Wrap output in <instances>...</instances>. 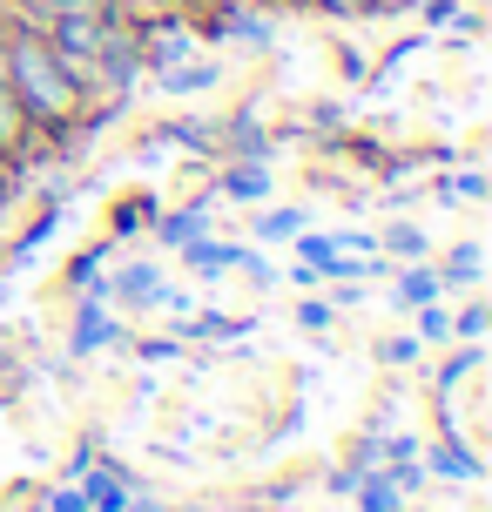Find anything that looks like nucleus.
I'll use <instances>...</instances> for the list:
<instances>
[{
    "instance_id": "obj_25",
    "label": "nucleus",
    "mask_w": 492,
    "mask_h": 512,
    "mask_svg": "<svg viewBox=\"0 0 492 512\" xmlns=\"http://www.w3.org/2000/svg\"><path fill=\"white\" fill-rule=\"evenodd\" d=\"M297 317H304V331H331V304H304Z\"/></svg>"
},
{
    "instance_id": "obj_15",
    "label": "nucleus",
    "mask_w": 492,
    "mask_h": 512,
    "mask_svg": "<svg viewBox=\"0 0 492 512\" xmlns=\"http://www.w3.org/2000/svg\"><path fill=\"white\" fill-rule=\"evenodd\" d=\"M439 270H405V283H398V304H439Z\"/></svg>"
},
{
    "instance_id": "obj_7",
    "label": "nucleus",
    "mask_w": 492,
    "mask_h": 512,
    "mask_svg": "<svg viewBox=\"0 0 492 512\" xmlns=\"http://www.w3.org/2000/svg\"><path fill=\"white\" fill-rule=\"evenodd\" d=\"M108 256H115V236L95 243L88 256H75V270H68V290H75V297H102V263Z\"/></svg>"
},
{
    "instance_id": "obj_12",
    "label": "nucleus",
    "mask_w": 492,
    "mask_h": 512,
    "mask_svg": "<svg viewBox=\"0 0 492 512\" xmlns=\"http://www.w3.org/2000/svg\"><path fill=\"white\" fill-rule=\"evenodd\" d=\"M209 81H216V68H209V61H189V68H169L162 88H169V95H203Z\"/></svg>"
},
{
    "instance_id": "obj_4",
    "label": "nucleus",
    "mask_w": 492,
    "mask_h": 512,
    "mask_svg": "<svg viewBox=\"0 0 492 512\" xmlns=\"http://www.w3.org/2000/svg\"><path fill=\"white\" fill-rule=\"evenodd\" d=\"M182 256H189V270H257L263 277V263L250 250H236V243H203V236H189Z\"/></svg>"
},
{
    "instance_id": "obj_13",
    "label": "nucleus",
    "mask_w": 492,
    "mask_h": 512,
    "mask_svg": "<svg viewBox=\"0 0 492 512\" xmlns=\"http://www.w3.org/2000/svg\"><path fill=\"white\" fill-rule=\"evenodd\" d=\"M432 472H439V479H479V459H472L466 445H439V452H432Z\"/></svg>"
},
{
    "instance_id": "obj_9",
    "label": "nucleus",
    "mask_w": 492,
    "mask_h": 512,
    "mask_svg": "<svg viewBox=\"0 0 492 512\" xmlns=\"http://www.w3.org/2000/svg\"><path fill=\"white\" fill-rule=\"evenodd\" d=\"M351 492H358V512H405V486H398V479H371V472H364Z\"/></svg>"
},
{
    "instance_id": "obj_23",
    "label": "nucleus",
    "mask_w": 492,
    "mask_h": 512,
    "mask_svg": "<svg viewBox=\"0 0 492 512\" xmlns=\"http://www.w3.org/2000/svg\"><path fill=\"white\" fill-rule=\"evenodd\" d=\"M48 512H88V499H81V486H68V492H54V499H48Z\"/></svg>"
},
{
    "instance_id": "obj_24",
    "label": "nucleus",
    "mask_w": 492,
    "mask_h": 512,
    "mask_svg": "<svg viewBox=\"0 0 492 512\" xmlns=\"http://www.w3.org/2000/svg\"><path fill=\"white\" fill-rule=\"evenodd\" d=\"M135 223H149V203H129V209H115V236L135 230Z\"/></svg>"
},
{
    "instance_id": "obj_8",
    "label": "nucleus",
    "mask_w": 492,
    "mask_h": 512,
    "mask_svg": "<svg viewBox=\"0 0 492 512\" xmlns=\"http://www.w3.org/2000/svg\"><path fill=\"white\" fill-rule=\"evenodd\" d=\"M108 337H122L115 331V317H108L95 297H81V317H75V351H95V344H108Z\"/></svg>"
},
{
    "instance_id": "obj_10",
    "label": "nucleus",
    "mask_w": 492,
    "mask_h": 512,
    "mask_svg": "<svg viewBox=\"0 0 492 512\" xmlns=\"http://www.w3.org/2000/svg\"><path fill=\"white\" fill-rule=\"evenodd\" d=\"M21 135H27V115H21V102H14V88H7V68H0V155L21 149Z\"/></svg>"
},
{
    "instance_id": "obj_26",
    "label": "nucleus",
    "mask_w": 492,
    "mask_h": 512,
    "mask_svg": "<svg viewBox=\"0 0 492 512\" xmlns=\"http://www.w3.org/2000/svg\"><path fill=\"white\" fill-rule=\"evenodd\" d=\"M324 7H358V0H324Z\"/></svg>"
},
{
    "instance_id": "obj_5",
    "label": "nucleus",
    "mask_w": 492,
    "mask_h": 512,
    "mask_svg": "<svg viewBox=\"0 0 492 512\" xmlns=\"http://www.w3.org/2000/svg\"><path fill=\"white\" fill-rule=\"evenodd\" d=\"M216 149L223 155H250V162H270V135L257 128V115H236V122L216 135Z\"/></svg>"
},
{
    "instance_id": "obj_18",
    "label": "nucleus",
    "mask_w": 492,
    "mask_h": 512,
    "mask_svg": "<svg viewBox=\"0 0 492 512\" xmlns=\"http://www.w3.org/2000/svg\"><path fill=\"white\" fill-rule=\"evenodd\" d=\"M425 317H418V344H452V317H445L439 304H418Z\"/></svg>"
},
{
    "instance_id": "obj_11",
    "label": "nucleus",
    "mask_w": 492,
    "mask_h": 512,
    "mask_svg": "<svg viewBox=\"0 0 492 512\" xmlns=\"http://www.w3.org/2000/svg\"><path fill=\"white\" fill-rule=\"evenodd\" d=\"M203 223H209V209H203V203H196V209H169V216H162V223H156V236H162V243H176V250H182L189 236H203Z\"/></svg>"
},
{
    "instance_id": "obj_1",
    "label": "nucleus",
    "mask_w": 492,
    "mask_h": 512,
    "mask_svg": "<svg viewBox=\"0 0 492 512\" xmlns=\"http://www.w3.org/2000/svg\"><path fill=\"white\" fill-rule=\"evenodd\" d=\"M0 68H7V88H14V102H21L27 122L61 128L81 108V88L68 81V68L54 61V48H48L41 27H27V21L14 27V34L0 41Z\"/></svg>"
},
{
    "instance_id": "obj_22",
    "label": "nucleus",
    "mask_w": 492,
    "mask_h": 512,
    "mask_svg": "<svg viewBox=\"0 0 492 512\" xmlns=\"http://www.w3.org/2000/svg\"><path fill=\"white\" fill-rule=\"evenodd\" d=\"M418 351H425V344H418V331H412V337H391V344H378V358H385V364H418Z\"/></svg>"
},
{
    "instance_id": "obj_17",
    "label": "nucleus",
    "mask_w": 492,
    "mask_h": 512,
    "mask_svg": "<svg viewBox=\"0 0 492 512\" xmlns=\"http://www.w3.org/2000/svg\"><path fill=\"white\" fill-rule=\"evenodd\" d=\"M304 223H311L304 209H270V216H263V223H257V236H270V243H277V236H297V230H304Z\"/></svg>"
},
{
    "instance_id": "obj_14",
    "label": "nucleus",
    "mask_w": 492,
    "mask_h": 512,
    "mask_svg": "<svg viewBox=\"0 0 492 512\" xmlns=\"http://www.w3.org/2000/svg\"><path fill=\"white\" fill-rule=\"evenodd\" d=\"M162 142L196 149V155H216V135H209V122H169V128H162Z\"/></svg>"
},
{
    "instance_id": "obj_20",
    "label": "nucleus",
    "mask_w": 492,
    "mask_h": 512,
    "mask_svg": "<svg viewBox=\"0 0 492 512\" xmlns=\"http://www.w3.org/2000/svg\"><path fill=\"white\" fill-rule=\"evenodd\" d=\"M243 331H250L243 317H196L189 324V337H243Z\"/></svg>"
},
{
    "instance_id": "obj_3",
    "label": "nucleus",
    "mask_w": 492,
    "mask_h": 512,
    "mask_svg": "<svg viewBox=\"0 0 492 512\" xmlns=\"http://www.w3.org/2000/svg\"><path fill=\"white\" fill-rule=\"evenodd\" d=\"M108 297H122V304H156L162 297V270L156 263H115V277L102 283Z\"/></svg>"
},
{
    "instance_id": "obj_19",
    "label": "nucleus",
    "mask_w": 492,
    "mask_h": 512,
    "mask_svg": "<svg viewBox=\"0 0 492 512\" xmlns=\"http://www.w3.org/2000/svg\"><path fill=\"white\" fill-rule=\"evenodd\" d=\"M486 324H492L486 304H466L459 317H452V337H459V344H479V337H486Z\"/></svg>"
},
{
    "instance_id": "obj_6",
    "label": "nucleus",
    "mask_w": 492,
    "mask_h": 512,
    "mask_svg": "<svg viewBox=\"0 0 492 512\" xmlns=\"http://www.w3.org/2000/svg\"><path fill=\"white\" fill-rule=\"evenodd\" d=\"M81 499H88V512H129L135 506V486L122 479V472H102V479H88V486H81Z\"/></svg>"
},
{
    "instance_id": "obj_21",
    "label": "nucleus",
    "mask_w": 492,
    "mask_h": 512,
    "mask_svg": "<svg viewBox=\"0 0 492 512\" xmlns=\"http://www.w3.org/2000/svg\"><path fill=\"white\" fill-rule=\"evenodd\" d=\"M479 277V250H452V263L439 270V283H472Z\"/></svg>"
},
{
    "instance_id": "obj_16",
    "label": "nucleus",
    "mask_w": 492,
    "mask_h": 512,
    "mask_svg": "<svg viewBox=\"0 0 492 512\" xmlns=\"http://www.w3.org/2000/svg\"><path fill=\"white\" fill-rule=\"evenodd\" d=\"M385 250H391V256H405V263H418V256H425V230L398 223V230H385Z\"/></svg>"
},
{
    "instance_id": "obj_2",
    "label": "nucleus",
    "mask_w": 492,
    "mask_h": 512,
    "mask_svg": "<svg viewBox=\"0 0 492 512\" xmlns=\"http://www.w3.org/2000/svg\"><path fill=\"white\" fill-rule=\"evenodd\" d=\"M223 196H230V203H263V196H270V162L223 155Z\"/></svg>"
}]
</instances>
